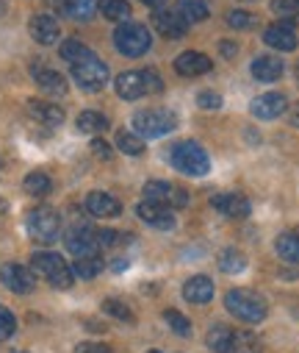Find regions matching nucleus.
I'll list each match as a JSON object with an SVG mask.
<instances>
[{"label": "nucleus", "mask_w": 299, "mask_h": 353, "mask_svg": "<svg viewBox=\"0 0 299 353\" xmlns=\"http://www.w3.org/2000/svg\"><path fill=\"white\" fill-rule=\"evenodd\" d=\"M34 78H36V86L47 95H67V78L56 70H45V67H34Z\"/></svg>", "instance_id": "obj_21"}, {"label": "nucleus", "mask_w": 299, "mask_h": 353, "mask_svg": "<svg viewBox=\"0 0 299 353\" xmlns=\"http://www.w3.org/2000/svg\"><path fill=\"white\" fill-rule=\"evenodd\" d=\"M211 67H214V61H211L206 53H197V50H186V53H180V56L175 59V70H177V75H183V78L206 75V72H211Z\"/></svg>", "instance_id": "obj_14"}, {"label": "nucleus", "mask_w": 299, "mask_h": 353, "mask_svg": "<svg viewBox=\"0 0 299 353\" xmlns=\"http://www.w3.org/2000/svg\"><path fill=\"white\" fill-rule=\"evenodd\" d=\"M142 3H144V6H150V9H161V6L166 3V0H142Z\"/></svg>", "instance_id": "obj_48"}, {"label": "nucleus", "mask_w": 299, "mask_h": 353, "mask_svg": "<svg viewBox=\"0 0 299 353\" xmlns=\"http://www.w3.org/2000/svg\"><path fill=\"white\" fill-rule=\"evenodd\" d=\"M255 14H250V12H230L228 14V26L230 28H239V31H250L252 26H255Z\"/></svg>", "instance_id": "obj_39"}, {"label": "nucleus", "mask_w": 299, "mask_h": 353, "mask_svg": "<svg viewBox=\"0 0 299 353\" xmlns=\"http://www.w3.org/2000/svg\"><path fill=\"white\" fill-rule=\"evenodd\" d=\"M31 268L39 279H45L50 287L56 290H69L72 287V268L58 256V253H50V250H42V253H34L31 259Z\"/></svg>", "instance_id": "obj_2"}, {"label": "nucleus", "mask_w": 299, "mask_h": 353, "mask_svg": "<svg viewBox=\"0 0 299 353\" xmlns=\"http://www.w3.org/2000/svg\"><path fill=\"white\" fill-rule=\"evenodd\" d=\"M117 148L125 153V156H142L144 153V139L133 131H120L117 134Z\"/></svg>", "instance_id": "obj_35"}, {"label": "nucleus", "mask_w": 299, "mask_h": 353, "mask_svg": "<svg viewBox=\"0 0 299 353\" xmlns=\"http://www.w3.org/2000/svg\"><path fill=\"white\" fill-rule=\"evenodd\" d=\"M153 23H155V28L161 31V37H166V39H180V37H186V31H188V23H186L177 12H155Z\"/></svg>", "instance_id": "obj_18"}, {"label": "nucleus", "mask_w": 299, "mask_h": 353, "mask_svg": "<svg viewBox=\"0 0 299 353\" xmlns=\"http://www.w3.org/2000/svg\"><path fill=\"white\" fill-rule=\"evenodd\" d=\"M272 12L280 14L283 20H299V0H274Z\"/></svg>", "instance_id": "obj_38"}, {"label": "nucleus", "mask_w": 299, "mask_h": 353, "mask_svg": "<svg viewBox=\"0 0 299 353\" xmlns=\"http://www.w3.org/2000/svg\"><path fill=\"white\" fill-rule=\"evenodd\" d=\"M23 187H25V192L28 195H34V198H45L47 192H50V175H45V172H28L25 175V181H23Z\"/></svg>", "instance_id": "obj_31"}, {"label": "nucleus", "mask_w": 299, "mask_h": 353, "mask_svg": "<svg viewBox=\"0 0 299 353\" xmlns=\"http://www.w3.org/2000/svg\"><path fill=\"white\" fill-rule=\"evenodd\" d=\"M219 48H222V53H225L228 59H233V56L239 53V48H236V42H230V39H222V45H219Z\"/></svg>", "instance_id": "obj_46"}, {"label": "nucleus", "mask_w": 299, "mask_h": 353, "mask_svg": "<svg viewBox=\"0 0 299 353\" xmlns=\"http://www.w3.org/2000/svg\"><path fill=\"white\" fill-rule=\"evenodd\" d=\"M183 298L188 303H208L214 298V281L208 276H191L183 284Z\"/></svg>", "instance_id": "obj_19"}, {"label": "nucleus", "mask_w": 299, "mask_h": 353, "mask_svg": "<svg viewBox=\"0 0 299 353\" xmlns=\"http://www.w3.org/2000/svg\"><path fill=\"white\" fill-rule=\"evenodd\" d=\"M250 112L258 117V120H277L280 114L288 112V98L280 95V92H266V95H258L252 103H250Z\"/></svg>", "instance_id": "obj_11"}, {"label": "nucleus", "mask_w": 299, "mask_h": 353, "mask_svg": "<svg viewBox=\"0 0 299 353\" xmlns=\"http://www.w3.org/2000/svg\"><path fill=\"white\" fill-rule=\"evenodd\" d=\"M25 228H28V234H31L36 242L50 245V242H56V236H58V231H61V217H58V212L50 209V206H36V209L28 212Z\"/></svg>", "instance_id": "obj_6"}, {"label": "nucleus", "mask_w": 299, "mask_h": 353, "mask_svg": "<svg viewBox=\"0 0 299 353\" xmlns=\"http://www.w3.org/2000/svg\"><path fill=\"white\" fill-rule=\"evenodd\" d=\"M230 353H263V345L255 334L250 331H236L233 334V350Z\"/></svg>", "instance_id": "obj_33"}, {"label": "nucleus", "mask_w": 299, "mask_h": 353, "mask_svg": "<svg viewBox=\"0 0 299 353\" xmlns=\"http://www.w3.org/2000/svg\"><path fill=\"white\" fill-rule=\"evenodd\" d=\"M58 53H61V59H64V61H69V64H78V61H83V59H89V56H94V53H91L83 42H78V39H67V42H61Z\"/></svg>", "instance_id": "obj_32"}, {"label": "nucleus", "mask_w": 299, "mask_h": 353, "mask_svg": "<svg viewBox=\"0 0 299 353\" xmlns=\"http://www.w3.org/2000/svg\"><path fill=\"white\" fill-rule=\"evenodd\" d=\"M263 42L274 50H283V53H291L296 48V34L291 28V23H277V26H269L263 31Z\"/></svg>", "instance_id": "obj_16"}, {"label": "nucleus", "mask_w": 299, "mask_h": 353, "mask_svg": "<svg viewBox=\"0 0 299 353\" xmlns=\"http://www.w3.org/2000/svg\"><path fill=\"white\" fill-rule=\"evenodd\" d=\"M75 125L80 134H103V131H109V117L100 112H83Z\"/></svg>", "instance_id": "obj_29"}, {"label": "nucleus", "mask_w": 299, "mask_h": 353, "mask_svg": "<svg viewBox=\"0 0 299 353\" xmlns=\"http://www.w3.org/2000/svg\"><path fill=\"white\" fill-rule=\"evenodd\" d=\"M217 264H219V270H222V273H228V276H239V273L247 270V256H244L241 250H236V248H228V250L219 253Z\"/></svg>", "instance_id": "obj_25"}, {"label": "nucleus", "mask_w": 299, "mask_h": 353, "mask_svg": "<svg viewBox=\"0 0 299 353\" xmlns=\"http://www.w3.org/2000/svg\"><path fill=\"white\" fill-rule=\"evenodd\" d=\"M75 353H111L109 345H100V342H80L75 347Z\"/></svg>", "instance_id": "obj_44"}, {"label": "nucleus", "mask_w": 299, "mask_h": 353, "mask_svg": "<svg viewBox=\"0 0 299 353\" xmlns=\"http://www.w3.org/2000/svg\"><path fill=\"white\" fill-rule=\"evenodd\" d=\"M283 61L277 59V56H258L255 61H252V75L258 78V81H277L280 75H283Z\"/></svg>", "instance_id": "obj_23"}, {"label": "nucleus", "mask_w": 299, "mask_h": 353, "mask_svg": "<svg viewBox=\"0 0 299 353\" xmlns=\"http://www.w3.org/2000/svg\"><path fill=\"white\" fill-rule=\"evenodd\" d=\"M274 250L280 253V259L299 264V228L283 231V234L274 239Z\"/></svg>", "instance_id": "obj_24"}, {"label": "nucleus", "mask_w": 299, "mask_h": 353, "mask_svg": "<svg viewBox=\"0 0 299 353\" xmlns=\"http://www.w3.org/2000/svg\"><path fill=\"white\" fill-rule=\"evenodd\" d=\"M169 161H172L175 170L191 175V179H203V175H208V170H211V159H208L206 148L197 145V142H177V145H172Z\"/></svg>", "instance_id": "obj_1"}, {"label": "nucleus", "mask_w": 299, "mask_h": 353, "mask_svg": "<svg viewBox=\"0 0 299 353\" xmlns=\"http://www.w3.org/2000/svg\"><path fill=\"white\" fill-rule=\"evenodd\" d=\"M114 90H117V95L122 98V101H136V98H142V95H147V83H144V72H122V75H117V81H114Z\"/></svg>", "instance_id": "obj_15"}, {"label": "nucleus", "mask_w": 299, "mask_h": 353, "mask_svg": "<svg viewBox=\"0 0 299 353\" xmlns=\"http://www.w3.org/2000/svg\"><path fill=\"white\" fill-rule=\"evenodd\" d=\"M114 270H117V273L128 270V261H125V259H117V261H114Z\"/></svg>", "instance_id": "obj_49"}, {"label": "nucleus", "mask_w": 299, "mask_h": 353, "mask_svg": "<svg viewBox=\"0 0 299 353\" xmlns=\"http://www.w3.org/2000/svg\"><path fill=\"white\" fill-rule=\"evenodd\" d=\"M91 150H94V156H100V159H111V156H114V153H111V145L103 142V139H94V142H91Z\"/></svg>", "instance_id": "obj_45"}, {"label": "nucleus", "mask_w": 299, "mask_h": 353, "mask_svg": "<svg viewBox=\"0 0 299 353\" xmlns=\"http://www.w3.org/2000/svg\"><path fill=\"white\" fill-rule=\"evenodd\" d=\"M0 281H3L6 290L17 292V295H28L34 287H36V279L28 268H23V264H3V270H0Z\"/></svg>", "instance_id": "obj_9"}, {"label": "nucleus", "mask_w": 299, "mask_h": 353, "mask_svg": "<svg viewBox=\"0 0 299 353\" xmlns=\"http://www.w3.org/2000/svg\"><path fill=\"white\" fill-rule=\"evenodd\" d=\"M225 306L233 317H239L244 323H261L269 314L266 301L258 292H250V290H230L225 295Z\"/></svg>", "instance_id": "obj_3"}, {"label": "nucleus", "mask_w": 299, "mask_h": 353, "mask_svg": "<svg viewBox=\"0 0 299 353\" xmlns=\"http://www.w3.org/2000/svg\"><path fill=\"white\" fill-rule=\"evenodd\" d=\"M144 198L153 201V203H161V206H175V209H183L188 203L186 190H180L169 181H147L144 184Z\"/></svg>", "instance_id": "obj_8"}, {"label": "nucleus", "mask_w": 299, "mask_h": 353, "mask_svg": "<svg viewBox=\"0 0 299 353\" xmlns=\"http://www.w3.org/2000/svg\"><path fill=\"white\" fill-rule=\"evenodd\" d=\"M100 270H103V259L100 256H83V259H75L72 264V273L78 279H94L100 276Z\"/></svg>", "instance_id": "obj_30"}, {"label": "nucleus", "mask_w": 299, "mask_h": 353, "mask_svg": "<svg viewBox=\"0 0 299 353\" xmlns=\"http://www.w3.org/2000/svg\"><path fill=\"white\" fill-rule=\"evenodd\" d=\"M164 320H166V325H169L177 336H191V320H188V317H183L180 312L166 309V312H164Z\"/></svg>", "instance_id": "obj_36"}, {"label": "nucleus", "mask_w": 299, "mask_h": 353, "mask_svg": "<svg viewBox=\"0 0 299 353\" xmlns=\"http://www.w3.org/2000/svg\"><path fill=\"white\" fill-rule=\"evenodd\" d=\"M94 6H97V0H64V12L72 17V20H91L94 14Z\"/></svg>", "instance_id": "obj_34"}, {"label": "nucleus", "mask_w": 299, "mask_h": 353, "mask_svg": "<svg viewBox=\"0 0 299 353\" xmlns=\"http://www.w3.org/2000/svg\"><path fill=\"white\" fill-rule=\"evenodd\" d=\"M147 353H161V350H147Z\"/></svg>", "instance_id": "obj_50"}, {"label": "nucleus", "mask_w": 299, "mask_h": 353, "mask_svg": "<svg viewBox=\"0 0 299 353\" xmlns=\"http://www.w3.org/2000/svg\"><path fill=\"white\" fill-rule=\"evenodd\" d=\"M97 9L103 12L106 20H114V23H125L131 17V3L128 0H97Z\"/></svg>", "instance_id": "obj_27"}, {"label": "nucleus", "mask_w": 299, "mask_h": 353, "mask_svg": "<svg viewBox=\"0 0 299 353\" xmlns=\"http://www.w3.org/2000/svg\"><path fill=\"white\" fill-rule=\"evenodd\" d=\"M86 212L94 214V217H117L122 212V206L109 192H89L86 195Z\"/></svg>", "instance_id": "obj_17"}, {"label": "nucleus", "mask_w": 299, "mask_h": 353, "mask_svg": "<svg viewBox=\"0 0 299 353\" xmlns=\"http://www.w3.org/2000/svg\"><path fill=\"white\" fill-rule=\"evenodd\" d=\"M28 114L34 120H39L42 125H47V128H56V125L64 123V112L56 103H47V101H28Z\"/></svg>", "instance_id": "obj_22"}, {"label": "nucleus", "mask_w": 299, "mask_h": 353, "mask_svg": "<svg viewBox=\"0 0 299 353\" xmlns=\"http://www.w3.org/2000/svg\"><path fill=\"white\" fill-rule=\"evenodd\" d=\"M211 203H214L217 212H222V214L230 217V220H244V217H250V212H252L250 201H247L244 195H239V192H222V195H214Z\"/></svg>", "instance_id": "obj_12"}, {"label": "nucleus", "mask_w": 299, "mask_h": 353, "mask_svg": "<svg viewBox=\"0 0 299 353\" xmlns=\"http://www.w3.org/2000/svg\"><path fill=\"white\" fill-rule=\"evenodd\" d=\"M114 45L122 56L139 59L153 48V37H150L147 26H142V23H120L114 31Z\"/></svg>", "instance_id": "obj_4"}, {"label": "nucleus", "mask_w": 299, "mask_h": 353, "mask_svg": "<svg viewBox=\"0 0 299 353\" xmlns=\"http://www.w3.org/2000/svg\"><path fill=\"white\" fill-rule=\"evenodd\" d=\"M197 106L206 109V112H217V109H222V95H217V92H199L197 95Z\"/></svg>", "instance_id": "obj_41"}, {"label": "nucleus", "mask_w": 299, "mask_h": 353, "mask_svg": "<svg viewBox=\"0 0 299 353\" xmlns=\"http://www.w3.org/2000/svg\"><path fill=\"white\" fill-rule=\"evenodd\" d=\"M72 78H75V83L80 86V90L100 92L109 83V67H106V61H100L97 56H89V59L72 64Z\"/></svg>", "instance_id": "obj_7"}, {"label": "nucleus", "mask_w": 299, "mask_h": 353, "mask_svg": "<svg viewBox=\"0 0 299 353\" xmlns=\"http://www.w3.org/2000/svg\"><path fill=\"white\" fill-rule=\"evenodd\" d=\"M14 331H17V320H14V314H12L6 306H0V339L14 336Z\"/></svg>", "instance_id": "obj_40"}, {"label": "nucleus", "mask_w": 299, "mask_h": 353, "mask_svg": "<svg viewBox=\"0 0 299 353\" xmlns=\"http://www.w3.org/2000/svg\"><path fill=\"white\" fill-rule=\"evenodd\" d=\"M28 31H31V37H34L39 45H53V42H58V23H56V17H50V14H36V17H31Z\"/></svg>", "instance_id": "obj_20"}, {"label": "nucleus", "mask_w": 299, "mask_h": 353, "mask_svg": "<svg viewBox=\"0 0 299 353\" xmlns=\"http://www.w3.org/2000/svg\"><path fill=\"white\" fill-rule=\"evenodd\" d=\"M133 128L142 139H158L177 128V117L166 109H147L133 114Z\"/></svg>", "instance_id": "obj_5"}, {"label": "nucleus", "mask_w": 299, "mask_h": 353, "mask_svg": "<svg viewBox=\"0 0 299 353\" xmlns=\"http://www.w3.org/2000/svg\"><path fill=\"white\" fill-rule=\"evenodd\" d=\"M177 14L186 23H203L208 20V6L206 0H177Z\"/></svg>", "instance_id": "obj_26"}, {"label": "nucleus", "mask_w": 299, "mask_h": 353, "mask_svg": "<svg viewBox=\"0 0 299 353\" xmlns=\"http://www.w3.org/2000/svg\"><path fill=\"white\" fill-rule=\"evenodd\" d=\"M144 83H147V92H155V95L164 92V81L155 70H144Z\"/></svg>", "instance_id": "obj_42"}, {"label": "nucleus", "mask_w": 299, "mask_h": 353, "mask_svg": "<svg viewBox=\"0 0 299 353\" xmlns=\"http://www.w3.org/2000/svg\"><path fill=\"white\" fill-rule=\"evenodd\" d=\"M0 12H3V6H0Z\"/></svg>", "instance_id": "obj_51"}, {"label": "nucleus", "mask_w": 299, "mask_h": 353, "mask_svg": "<svg viewBox=\"0 0 299 353\" xmlns=\"http://www.w3.org/2000/svg\"><path fill=\"white\" fill-rule=\"evenodd\" d=\"M136 214L150 228H158V231H172L175 228V214H172L169 206H161V203H153V201H142L136 206Z\"/></svg>", "instance_id": "obj_10"}, {"label": "nucleus", "mask_w": 299, "mask_h": 353, "mask_svg": "<svg viewBox=\"0 0 299 353\" xmlns=\"http://www.w3.org/2000/svg\"><path fill=\"white\" fill-rule=\"evenodd\" d=\"M103 312L111 314V317H117V320H122V323H133V312H131L128 303H122V301H114V298L103 301Z\"/></svg>", "instance_id": "obj_37"}, {"label": "nucleus", "mask_w": 299, "mask_h": 353, "mask_svg": "<svg viewBox=\"0 0 299 353\" xmlns=\"http://www.w3.org/2000/svg\"><path fill=\"white\" fill-rule=\"evenodd\" d=\"M120 239H122V234H117V231H97V245L100 248H114V245H120Z\"/></svg>", "instance_id": "obj_43"}, {"label": "nucleus", "mask_w": 299, "mask_h": 353, "mask_svg": "<svg viewBox=\"0 0 299 353\" xmlns=\"http://www.w3.org/2000/svg\"><path fill=\"white\" fill-rule=\"evenodd\" d=\"M233 334L236 331H230L228 325H214L208 331V347L214 353H230L233 350Z\"/></svg>", "instance_id": "obj_28"}, {"label": "nucleus", "mask_w": 299, "mask_h": 353, "mask_svg": "<svg viewBox=\"0 0 299 353\" xmlns=\"http://www.w3.org/2000/svg\"><path fill=\"white\" fill-rule=\"evenodd\" d=\"M285 114H288V123L299 128V101H296L294 106H288V112H285Z\"/></svg>", "instance_id": "obj_47"}, {"label": "nucleus", "mask_w": 299, "mask_h": 353, "mask_svg": "<svg viewBox=\"0 0 299 353\" xmlns=\"http://www.w3.org/2000/svg\"><path fill=\"white\" fill-rule=\"evenodd\" d=\"M97 234L86 225H78L67 234V250L75 256V259H83V256H97Z\"/></svg>", "instance_id": "obj_13"}]
</instances>
